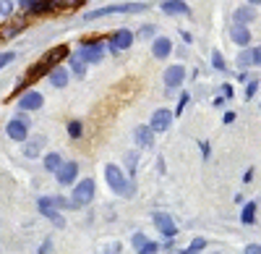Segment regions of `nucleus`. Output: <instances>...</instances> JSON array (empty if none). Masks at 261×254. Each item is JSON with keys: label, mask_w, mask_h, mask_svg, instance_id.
<instances>
[{"label": "nucleus", "mask_w": 261, "mask_h": 254, "mask_svg": "<svg viewBox=\"0 0 261 254\" xmlns=\"http://www.w3.org/2000/svg\"><path fill=\"white\" fill-rule=\"evenodd\" d=\"M105 178L110 183V189L115 194H123V197H133V183L126 181V176L120 173L118 165H105Z\"/></svg>", "instance_id": "1"}, {"label": "nucleus", "mask_w": 261, "mask_h": 254, "mask_svg": "<svg viewBox=\"0 0 261 254\" xmlns=\"http://www.w3.org/2000/svg\"><path fill=\"white\" fill-rule=\"evenodd\" d=\"M139 11H147V5H144V3H118V5H107V8L89 11L87 21H94V19H102V16H112V13H139Z\"/></svg>", "instance_id": "2"}, {"label": "nucleus", "mask_w": 261, "mask_h": 254, "mask_svg": "<svg viewBox=\"0 0 261 254\" xmlns=\"http://www.w3.org/2000/svg\"><path fill=\"white\" fill-rule=\"evenodd\" d=\"M73 58H79L81 63H99L105 58V48H102V40H87L79 48Z\"/></svg>", "instance_id": "3"}, {"label": "nucleus", "mask_w": 261, "mask_h": 254, "mask_svg": "<svg viewBox=\"0 0 261 254\" xmlns=\"http://www.w3.org/2000/svg\"><path fill=\"white\" fill-rule=\"evenodd\" d=\"M91 199H94V181L91 178H84L79 181V186L73 189V207H84V204H89Z\"/></svg>", "instance_id": "4"}, {"label": "nucleus", "mask_w": 261, "mask_h": 254, "mask_svg": "<svg viewBox=\"0 0 261 254\" xmlns=\"http://www.w3.org/2000/svg\"><path fill=\"white\" fill-rule=\"evenodd\" d=\"M37 204H40V212H42L47 220H52L58 228H65V220H63V215L58 212V207H52L50 197H40V199H37Z\"/></svg>", "instance_id": "5"}, {"label": "nucleus", "mask_w": 261, "mask_h": 254, "mask_svg": "<svg viewBox=\"0 0 261 254\" xmlns=\"http://www.w3.org/2000/svg\"><path fill=\"white\" fill-rule=\"evenodd\" d=\"M154 226L159 228V233H162L165 238L178 236V228H175V223H173V218L167 212H154Z\"/></svg>", "instance_id": "6"}, {"label": "nucleus", "mask_w": 261, "mask_h": 254, "mask_svg": "<svg viewBox=\"0 0 261 254\" xmlns=\"http://www.w3.org/2000/svg\"><path fill=\"white\" fill-rule=\"evenodd\" d=\"M65 55H68V48H65V45H58V48H50L47 52H44V55L40 58V63H44V66H47L50 71H52V68H55Z\"/></svg>", "instance_id": "7"}, {"label": "nucleus", "mask_w": 261, "mask_h": 254, "mask_svg": "<svg viewBox=\"0 0 261 254\" xmlns=\"http://www.w3.org/2000/svg\"><path fill=\"white\" fill-rule=\"evenodd\" d=\"M5 131H8V136H11L13 142H24L26 136H29V123H26L24 118H13Z\"/></svg>", "instance_id": "8"}, {"label": "nucleus", "mask_w": 261, "mask_h": 254, "mask_svg": "<svg viewBox=\"0 0 261 254\" xmlns=\"http://www.w3.org/2000/svg\"><path fill=\"white\" fill-rule=\"evenodd\" d=\"M170 123H173V113L167 110V107H162V110H157L154 115H152L149 128H152V131H167V128H170Z\"/></svg>", "instance_id": "9"}, {"label": "nucleus", "mask_w": 261, "mask_h": 254, "mask_svg": "<svg viewBox=\"0 0 261 254\" xmlns=\"http://www.w3.org/2000/svg\"><path fill=\"white\" fill-rule=\"evenodd\" d=\"M130 42H133V34H130L128 29H120V32H115V34H112V40H110V50H112V52L128 50V48H130Z\"/></svg>", "instance_id": "10"}, {"label": "nucleus", "mask_w": 261, "mask_h": 254, "mask_svg": "<svg viewBox=\"0 0 261 254\" xmlns=\"http://www.w3.org/2000/svg\"><path fill=\"white\" fill-rule=\"evenodd\" d=\"M183 79H186V68H183V66H170V68L165 71V87H167V89L180 87Z\"/></svg>", "instance_id": "11"}, {"label": "nucleus", "mask_w": 261, "mask_h": 254, "mask_svg": "<svg viewBox=\"0 0 261 254\" xmlns=\"http://www.w3.org/2000/svg\"><path fill=\"white\" fill-rule=\"evenodd\" d=\"M76 173H79V165L76 163H63L58 168V181L63 183V186H71L76 181Z\"/></svg>", "instance_id": "12"}, {"label": "nucleus", "mask_w": 261, "mask_h": 254, "mask_svg": "<svg viewBox=\"0 0 261 254\" xmlns=\"http://www.w3.org/2000/svg\"><path fill=\"white\" fill-rule=\"evenodd\" d=\"M42 102H44V97L40 92H26V95L19 100V107L21 110H37V107H42Z\"/></svg>", "instance_id": "13"}, {"label": "nucleus", "mask_w": 261, "mask_h": 254, "mask_svg": "<svg viewBox=\"0 0 261 254\" xmlns=\"http://www.w3.org/2000/svg\"><path fill=\"white\" fill-rule=\"evenodd\" d=\"M24 29H26V19H16V21H11V24L0 26V40H11L13 34L24 32Z\"/></svg>", "instance_id": "14"}, {"label": "nucleus", "mask_w": 261, "mask_h": 254, "mask_svg": "<svg viewBox=\"0 0 261 254\" xmlns=\"http://www.w3.org/2000/svg\"><path fill=\"white\" fill-rule=\"evenodd\" d=\"M152 52H154V58H167L173 52V42L167 40V37H157V40L152 42Z\"/></svg>", "instance_id": "15"}, {"label": "nucleus", "mask_w": 261, "mask_h": 254, "mask_svg": "<svg viewBox=\"0 0 261 254\" xmlns=\"http://www.w3.org/2000/svg\"><path fill=\"white\" fill-rule=\"evenodd\" d=\"M230 37H233V42H235V45H243V48L251 42L248 26H240V24H233V29H230Z\"/></svg>", "instance_id": "16"}, {"label": "nucleus", "mask_w": 261, "mask_h": 254, "mask_svg": "<svg viewBox=\"0 0 261 254\" xmlns=\"http://www.w3.org/2000/svg\"><path fill=\"white\" fill-rule=\"evenodd\" d=\"M79 5H84V0H50V8H52V11H58V13L76 11Z\"/></svg>", "instance_id": "17"}, {"label": "nucleus", "mask_w": 261, "mask_h": 254, "mask_svg": "<svg viewBox=\"0 0 261 254\" xmlns=\"http://www.w3.org/2000/svg\"><path fill=\"white\" fill-rule=\"evenodd\" d=\"M133 136H136V142H139L141 147H154V131H152L149 126H139Z\"/></svg>", "instance_id": "18"}, {"label": "nucleus", "mask_w": 261, "mask_h": 254, "mask_svg": "<svg viewBox=\"0 0 261 254\" xmlns=\"http://www.w3.org/2000/svg\"><path fill=\"white\" fill-rule=\"evenodd\" d=\"M253 19H256V8H253V5H243V8L235 11V24H240V26H245Z\"/></svg>", "instance_id": "19"}, {"label": "nucleus", "mask_w": 261, "mask_h": 254, "mask_svg": "<svg viewBox=\"0 0 261 254\" xmlns=\"http://www.w3.org/2000/svg\"><path fill=\"white\" fill-rule=\"evenodd\" d=\"M191 8L183 0H165L162 3V13H170V16H175V13H188Z\"/></svg>", "instance_id": "20"}, {"label": "nucleus", "mask_w": 261, "mask_h": 254, "mask_svg": "<svg viewBox=\"0 0 261 254\" xmlns=\"http://www.w3.org/2000/svg\"><path fill=\"white\" fill-rule=\"evenodd\" d=\"M42 147H44V136H37V139H32V142H26V147H24V155L26 157H37L42 152Z\"/></svg>", "instance_id": "21"}, {"label": "nucleus", "mask_w": 261, "mask_h": 254, "mask_svg": "<svg viewBox=\"0 0 261 254\" xmlns=\"http://www.w3.org/2000/svg\"><path fill=\"white\" fill-rule=\"evenodd\" d=\"M50 81L55 84V87H65L68 84V74H65V68H60V66H55L50 71Z\"/></svg>", "instance_id": "22"}, {"label": "nucleus", "mask_w": 261, "mask_h": 254, "mask_svg": "<svg viewBox=\"0 0 261 254\" xmlns=\"http://www.w3.org/2000/svg\"><path fill=\"white\" fill-rule=\"evenodd\" d=\"M63 165V160H60L58 152H52V155L44 157V171H50V173H58V168Z\"/></svg>", "instance_id": "23"}, {"label": "nucleus", "mask_w": 261, "mask_h": 254, "mask_svg": "<svg viewBox=\"0 0 261 254\" xmlns=\"http://www.w3.org/2000/svg\"><path fill=\"white\" fill-rule=\"evenodd\" d=\"M240 220L245 223V226H251V223L256 220V202H248V204H245V210L240 212Z\"/></svg>", "instance_id": "24"}, {"label": "nucleus", "mask_w": 261, "mask_h": 254, "mask_svg": "<svg viewBox=\"0 0 261 254\" xmlns=\"http://www.w3.org/2000/svg\"><path fill=\"white\" fill-rule=\"evenodd\" d=\"M47 11H52L50 0H34V3L29 5V13H37V16H40V13H47Z\"/></svg>", "instance_id": "25"}, {"label": "nucleus", "mask_w": 261, "mask_h": 254, "mask_svg": "<svg viewBox=\"0 0 261 254\" xmlns=\"http://www.w3.org/2000/svg\"><path fill=\"white\" fill-rule=\"evenodd\" d=\"M204 246H206V241H204V238H194L188 249H180V252H175V254H198V252L204 249Z\"/></svg>", "instance_id": "26"}, {"label": "nucleus", "mask_w": 261, "mask_h": 254, "mask_svg": "<svg viewBox=\"0 0 261 254\" xmlns=\"http://www.w3.org/2000/svg\"><path fill=\"white\" fill-rule=\"evenodd\" d=\"M238 66H240V68L253 66V50H243L240 55H238Z\"/></svg>", "instance_id": "27"}, {"label": "nucleus", "mask_w": 261, "mask_h": 254, "mask_svg": "<svg viewBox=\"0 0 261 254\" xmlns=\"http://www.w3.org/2000/svg\"><path fill=\"white\" fill-rule=\"evenodd\" d=\"M52 207H58V210H68V207H73L71 199H63V197H50Z\"/></svg>", "instance_id": "28"}, {"label": "nucleus", "mask_w": 261, "mask_h": 254, "mask_svg": "<svg viewBox=\"0 0 261 254\" xmlns=\"http://www.w3.org/2000/svg\"><path fill=\"white\" fill-rule=\"evenodd\" d=\"M68 134H71L73 139H79V136L84 134V126H81L79 121H71V123H68Z\"/></svg>", "instance_id": "29"}, {"label": "nucleus", "mask_w": 261, "mask_h": 254, "mask_svg": "<svg viewBox=\"0 0 261 254\" xmlns=\"http://www.w3.org/2000/svg\"><path fill=\"white\" fill-rule=\"evenodd\" d=\"M212 66L217 68V71H225V68H227V66H225V58H222V52H217V50L212 52Z\"/></svg>", "instance_id": "30"}, {"label": "nucleus", "mask_w": 261, "mask_h": 254, "mask_svg": "<svg viewBox=\"0 0 261 254\" xmlns=\"http://www.w3.org/2000/svg\"><path fill=\"white\" fill-rule=\"evenodd\" d=\"M71 66H73V74H76V76H79V79H81V76H84V74H87V68H84V63H81V60H79V58H73V60H71Z\"/></svg>", "instance_id": "31"}, {"label": "nucleus", "mask_w": 261, "mask_h": 254, "mask_svg": "<svg viewBox=\"0 0 261 254\" xmlns=\"http://www.w3.org/2000/svg\"><path fill=\"white\" fill-rule=\"evenodd\" d=\"M157 249H159V246H157L154 241H147V244L139 249V254H157Z\"/></svg>", "instance_id": "32"}, {"label": "nucleus", "mask_w": 261, "mask_h": 254, "mask_svg": "<svg viewBox=\"0 0 261 254\" xmlns=\"http://www.w3.org/2000/svg\"><path fill=\"white\" fill-rule=\"evenodd\" d=\"M13 58H16V52H11V50H8V52H0V68H3V66H8Z\"/></svg>", "instance_id": "33"}, {"label": "nucleus", "mask_w": 261, "mask_h": 254, "mask_svg": "<svg viewBox=\"0 0 261 254\" xmlns=\"http://www.w3.org/2000/svg\"><path fill=\"white\" fill-rule=\"evenodd\" d=\"M147 241H149V238L144 236V233H133V246H136V252H139V249H141V246L147 244Z\"/></svg>", "instance_id": "34"}, {"label": "nucleus", "mask_w": 261, "mask_h": 254, "mask_svg": "<svg viewBox=\"0 0 261 254\" xmlns=\"http://www.w3.org/2000/svg\"><path fill=\"white\" fill-rule=\"evenodd\" d=\"M13 11V3L11 0H0V16H5V13Z\"/></svg>", "instance_id": "35"}, {"label": "nucleus", "mask_w": 261, "mask_h": 254, "mask_svg": "<svg viewBox=\"0 0 261 254\" xmlns=\"http://www.w3.org/2000/svg\"><path fill=\"white\" fill-rule=\"evenodd\" d=\"M256 89H259V81H251L248 87H245V100H251L253 95H256Z\"/></svg>", "instance_id": "36"}, {"label": "nucleus", "mask_w": 261, "mask_h": 254, "mask_svg": "<svg viewBox=\"0 0 261 254\" xmlns=\"http://www.w3.org/2000/svg\"><path fill=\"white\" fill-rule=\"evenodd\" d=\"M243 254H261V246H259V244H248Z\"/></svg>", "instance_id": "37"}, {"label": "nucleus", "mask_w": 261, "mask_h": 254, "mask_svg": "<svg viewBox=\"0 0 261 254\" xmlns=\"http://www.w3.org/2000/svg\"><path fill=\"white\" fill-rule=\"evenodd\" d=\"M186 102H188V95L183 92V97H180V102H178V113L183 115V107H186Z\"/></svg>", "instance_id": "38"}, {"label": "nucleus", "mask_w": 261, "mask_h": 254, "mask_svg": "<svg viewBox=\"0 0 261 254\" xmlns=\"http://www.w3.org/2000/svg\"><path fill=\"white\" fill-rule=\"evenodd\" d=\"M253 63H256V66H261V45H259L256 50H253Z\"/></svg>", "instance_id": "39"}, {"label": "nucleus", "mask_w": 261, "mask_h": 254, "mask_svg": "<svg viewBox=\"0 0 261 254\" xmlns=\"http://www.w3.org/2000/svg\"><path fill=\"white\" fill-rule=\"evenodd\" d=\"M149 34H154V29H152V26H144L139 32V37H149Z\"/></svg>", "instance_id": "40"}, {"label": "nucleus", "mask_w": 261, "mask_h": 254, "mask_svg": "<svg viewBox=\"0 0 261 254\" xmlns=\"http://www.w3.org/2000/svg\"><path fill=\"white\" fill-rule=\"evenodd\" d=\"M120 249H123V244L118 241V244H112V246H110V249H107V254H115V252H120Z\"/></svg>", "instance_id": "41"}, {"label": "nucleus", "mask_w": 261, "mask_h": 254, "mask_svg": "<svg viewBox=\"0 0 261 254\" xmlns=\"http://www.w3.org/2000/svg\"><path fill=\"white\" fill-rule=\"evenodd\" d=\"M201 152H204V157H209V144L201 142Z\"/></svg>", "instance_id": "42"}, {"label": "nucleus", "mask_w": 261, "mask_h": 254, "mask_svg": "<svg viewBox=\"0 0 261 254\" xmlns=\"http://www.w3.org/2000/svg\"><path fill=\"white\" fill-rule=\"evenodd\" d=\"M235 121V113H225V123H233Z\"/></svg>", "instance_id": "43"}, {"label": "nucleus", "mask_w": 261, "mask_h": 254, "mask_svg": "<svg viewBox=\"0 0 261 254\" xmlns=\"http://www.w3.org/2000/svg\"><path fill=\"white\" fill-rule=\"evenodd\" d=\"M32 3H34V0H19V5H24V8H29Z\"/></svg>", "instance_id": "44"}, {"label": "nucleus", "mask_w": 261, "mask_h": 254, "mask_svg": "<svg viewBox=\"0 0 261 254\" xmlns=\"http://www.w3.org/2000/svg\"><path fill=\"white\" fill-rule=\"evenodd\" d=\"M248 3H251V5H253V8H256V5H259V3H261V0H248Z\"/></svg>", "instance_id": "45"}]
</instances>
